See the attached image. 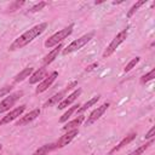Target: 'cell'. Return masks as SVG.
Masks as SVG:
<instances>
[{
	"instance_id": "cb8c5ba5",
	"label": "cell",
	"mask_w": 155,
	"mask_h": 155,
	"mask_svg": "<svg viewBox=\"0 0 155 155\" xmlns=\"http://www.w3.org/2000/svg\"><path fill=\"white\" fill-rule=\"evenodd\" d=\"M155 78V69L153 68L149 73H147L145 75H143L142 78H140V84L142 85H144V84H147L148 81H150V80H153Z\"/></svg>"
},
{
	"instance_id": "f1b7e54d",
	"label": "cell",
	"mask_w": 155,
	"mask_h": 155,
	"mask_svg": "<svg viewBox=\"0 0 155 155\" xmlns=\"http://www.w3.org/2000/svg\"><path fill=\"white\" fill-rule=\"evenodd\" d=\"M154 132H155V127H151V128L148 131V133L145 134V139H153V137H154Z\"/></svg>"
},
{
	"instance_id": "4316f807",
	"label": "cell",
	"mask_w": 155,
	"mask_h": 155,
	"mask_svg": "<svg viewBox=\"0 0 155 155\" xmlns=\"http://www.w3.org/2000/svg\"><path fill=\"white\" fill-rule=\"evenodd\" d=\"M12 90V86H5V87H0V97H5L6 94L10 93V91Z\"/></svg>"
},
{
	"instance_id": "7a4b0ae2",
	"label": "cell",
	"mask_w": 155,
	"mask_h": 155,
	"mask_svg": "<svg viewBox=\"0 0 155 155\" xmlns=\"http://www.w3.org/2000/svg\"><path fill=\"white\" fill-rule=\"evenodd\" d=\"M73 29H74V24H69L68 27L61 29L59 31L54 33L53 35H51L46 41H45V47L47 48H51V47H56L57 45H59L64 39H67L71 33H73Z\"/></svg>"
},
{
	"instance_id": "d4e9b609",
	"label": "cell",
	"mask_w": 155,
	"mask_h": 155,
	"mask_svg": "<svg viewBox=\"0 0 155 155\" xmlns=\"http://www.w3.org/2000/svg\"><path fill=\"white\" fill-rule=\"evenodd\" d=\"M46 5H47V2H45V1H40L39 4L34 5L33 7H30V10H28V12H29V13H33V12H38V11L42 10V8H44Z\"/></svg>"
},
{
	"instance_id": "ffe728a7",
	"label": "cell",
	"mask_w": 155,
	"mask_h": 155,
	"mask_svg": "<svg viewBox=\"0 0 155 155\" xmlns=\"http://www.w3.org/2000/svg\"><path fill=\"white\" fill-rule=\"evenodd\" d=\"M79 107H80V104H79V103H78V104H75V105H73V107H70V108H69V109H68V110H67V111H65V113L59 117V122H61V124L67 122V121H68V119H69V117H70V116H71V115H73V114L79 109Z\"/></svg>"
},
{
	"instance_id": "484cf974",
	"label": "cell",
	"mask_w": 155,
	"mask_h": 155,
	"mask_svg": "<svg viewBox=\"0 0 155 155\" xmlns=\"http://www.w3.org/2000/svg\"><path fill=\"white\" fill-rule=\"evenodd\" d=\"M24 4H25V1H19V0H18V1H13V2L8 6V11H10V12H13V11L18 10L21 6H23Z\"/></svg>"
},
{
	"instance_id": "6da1fadb",
	"label": "cell",
	"mask_w": 155,
	"mask_h": 155,
	"mask_svg": "<svg viewBox=\"0 0 155 155\" xmlns=\"http://www.w3.org/2000/svg\"><path fill=\"white\" fill-rule=\"evenodd\" d=\"M47 23L46 22H42V23H39L34 27H31L30 29H28L27 31H24L22 35H19L8 47V51H15V50H19V48H23L24 46H27L29 42H31L34 39H36L38 36H40L47 28Z\"/></svg>"
},
{
	"instance_id": "2e32d148",
	"label": "cell",
	"mask_w": 155,
	"mask_h": 155,
	"mask_svg": "<svg viewBox=\"0 0 155 155\" xmlns=\"http://www.w3.org/2000/svg\"><path fill=\"white\" fill-rule=\"evenodd\" d=\"M84 121H85V116H84L82 114H81V115H78L74 120H71V121H67V124L62 127V130H63L64 132L70 131V130H75V128H78Z\"/></svg>"
},
{
	"instance_id": "ac0fdd59",
	"label": "cell",
	"mask_w": 155,
	"mask_h": 155,
	"mask_svg": "<svg viewBox=\"0 0 155 155\" xmlns=\"http://www.w3.org/2000/svg\"><path fill=\"white\" fill-rule=\"evenodd\" d=\"M52 150H54V143L44 144V145H41L39 149H36L31 155H48Z\"/></svg>"
},
{
	"instance_id": "7c38bea8",
	"label": "cell",
	"mask_w": 155,
	"mask_h": 155,
	"mask_svg": "<svg viewBox=\"0 0 155 155\" xmlns=\"http://www.w3.org/2000/svg\"><path fill=\"white\" fill-rule=\"evenodd\" d=\"M136 136H137V133L136 132H130L128 134H126L120 142H119V144L117 145H115V147H113V149L108 153V155H113L114 153H116V151H119V150H121L124 147H126L127 144H130L134 138H136Z\"/></svg>"
},
{
	"instance_id": "5b68a950",
	"label": "cell",
	"mask_w": 155,
	"mask_h": 155,
	"mask_svg": "<svg viewBox=\"0 0 155 155\" xmlns=\"http://www.w3.org/2000/svg\"><path fill=\"white\" fill-rule=\"evenodd\" d=\"M78 86V81H71L64 90H62L61 92H58V93H56V94H53L52 97H50L46 102H45V104H44V107L45 108H47V107H51V105H54V104H58L64 97H65V94L70 91V90H73L74 87H76Z\"/></svg>"
},
{
	"instance_id": "603a6c76",
	"label": "cell",
	"mask_w": 155,
	"mask_h": 155,
	"mask_svg": "<svg viewBox=\"0 0 155 155\" xmlns=\"http://www.w3.org/2000/svg\"><path fill=\"white\" fill-rule=\"evenodd\" d=\"M139 61H140V57H134V58H132V59L126 64V67L124 68V71H125V73H128L132 68H134V67L139 63Z\"/></svg>"
},
{
	"instance_id": "8fae6325",
	"label": "cell",
	"mask_w": 155,
	"mask_h": 155,
	"mask_svg": "<svg viewBox=\"0 0 155 155\" xmlns=\"http://www.w3.org/2000/svg\"><path fill=\"white\" fill-rule=\"evenodd\" d=\"M40 113H41V110H40L39 108L33 109V110H31V111H29L28 114H25V115L21 116V117L16 121V126H24V125H27V124H29V122L34 121V120L40 115Z\"/></svg>"
},
{
	"instance_id": "4fadbf2b",
	"label": "cell",
	"mask_w": 155,
	"mask_h": 155,
	"mask_svg": "<svg viewBox=\"0 0 155 155\" xmlns=\"http://www.w3.org/2000/svg\"><path fill=\"white\" fill-rule=\"evenodd\" d=\"M81 92H82V91H81V88H76V90H75V91H73L69 96L64 97V98H63V99L57 104V105H58V109H64V108L69 107V105H70V104H71V103H73V102H74V101H75V99L81 94Z\"/></svg>"
},
{
	"instance_id": "d6986e66",
	"label": "cell",
	"mask_w": 155,
	"mask_h": 155,
	"mask_svg": "<svg viewBox=\"0 0 155 155\" xmlns=\"http://www.w3.org/2000/svg\"><path fill=\"white\" fill-rule=\"evenodd\" d=\"M99 98H101V94H97V96H94L93 98H91L90 101H87V102H86L85 104L80 105V107H79V109L76 110V111L79 113V115H81V114H82L84 111H86V110H87V109H88L90 107L94 105V104H96V103H97V102L99 101Z\"/></svg>"
},
{
	"instance_id": "30bf717a",
	"label": "cell",
	"mask_w": 155,
	"mask_h": 155,
	"mask_svg": "<svg viewBox=\"0 0 155 155\" xmlns=\"http://www.w3.org/2000/svg\"><path fill=\"white\" fill-rule=\"evenodd\" d=\"M57 78H58V71H56V70H54V71H52L50 75H47V76H46V78H45V79H44V80L38 85V87L35 88V93H36V94H39V93L45 92V91H46V90H47V88H48V87L54 82V80H56Z\"/></svg>"
},
{
	"instance_id": "e0dca14e",
	"label": "cell",
	"mask_w": 155,
	"mask_h": 155,
	"mask_svg": "<svg viewBox=\"0 0 155 155\" xmlns=\"http://www.w3.org/2000/svg\"><path fill=\"white\" fill-rule=\"evenodd\" d=\"M33 71H34V69H33L31 67H27V68H24L22 71H19V73L15 76L13 82H21V81H23L24 79L29 78V76L33 74Z\"/></svg>"
},
{
	"instance_id": "83f0119b",
	"label": "cell",
	"mask_w": 155,
	"mask_h": 155,
	"mask_svg": "<svg viewBox=\"0 0 155 155\" xmlns=\"http://www.w3.org/2000/svg\"><path fill=\"white\" fill-rule=\"evenodd\" d=\"M98 67V62H94V63H92V64H90V65H87L86 68H85V71L87 73V71H92L94 68H97Z\"/></svg>"
},
{
	"instance_id": "9c48e42d",
	"label": "cell",
	"mask_w": 155,
	"mask_h": 155,
	"mask_svg": "<svg viewBox=\"0 0 155 155\" xmlns=\"http://www.w3.org/2000/svg\"><path fill=\"white\" fill-rule=\"evenodd\" d=\"M24 110H25V105H24V104L17 107V108H15V109H12L11 111H8V113L6 114V116H4V117L0 120V126L6 125V124H10L11 121L16 120L17 117H19V116L24 113Z\"/></svg>"
},
{
	"instance_id": "8992f818",
	"label": "cell",
	"mask_w": 155,
	"mask_h": 155,
	"mask_svg": "<svg viewBox=\"0 0 155 155\" xmlns=\"http://www.w3.org/2000/svg\"><path fill=\"white\" fill-rule=\"evenodd\" d=\"M23 96V91H17L13 93H10L7 97H5L1 102H0V114L10 110L11 107L15 105V103Z\"/></svg>"
},
{
	"instance_id": "52a82bcc",
	"label": "cell",
	"mask_w": 155,
	"mask_h": 155,
	"mask_svg": "<svg viewBox=\"0 0 155 155\" xmlns=\"http://www.w3.org/2000/svg\"><path fill=\"white\" fill-rule=\"evenodd\" d=\"M109 107H110V103H109V102H105V103H103L102 105L97 107V108L87 116V119L85 120V125H86V126H91L93 122H96V121L108 110Z\"/></svg>"
},
{
	"instance_id": "3957f363",
	"label": "cell",
	"mask_w": 155,
	"mask_h": 155,
	"mask_svg": "<svg viewBox=\"0 0 155 155\" xmlns=\"http://www.w3.org/2000/svg\"><path fill=\"white\" fill-rule=\"evenodd\" d=\"M127 35H128V28H125V29H122L121 31H119V33L115 35V38L110 41V44L107 46V48L104 50V52H103V54H102L103 58L110 57V56L116 51V48L126 40Z\"/></svg>"
},
{
	"instance_id": "7402d4cb",
	"label": "cell",
	"mask_w": 155,
	"mask_h": 155,
	"mask_svg": "<svg viewBox=\"0 0 155 155\" xmlns=\"http://www.w3.org/2000/svg\"><path fill=\"white\" fill-rule=\"evenodd\" d=\"M145 4H147V0H140V1H137V2H136V4H134V5H133V6H132V7L128 10V12H127V15H126V16H127V18H131V17H132V16L136 13V11H137V10H138L140 6H143V5H145Z\"/></svg>"
},
{
	"instance_id": "f546056e",
	"label": "cell",
	"mask_w": 155,
	"mask_h": 155,
	"mask_svg": "<svg viewBox=\"0 0 155 155\" xmlns=\"http://www.w3.org/2000/svg\"><path fill=\"white\" fill-rule=\"evenodd\" d=\"M1 149H2V145H1V144H0V150H1Z\"/></svg>"
},
{
	"instance_id": "ba28073f",
	"label": "cell",
	"mask_w": 155,
	"mask_h": 155,
	"mask_svg": "<svg viewBox=\"0 0 155 155\" xmlns=\"http://www.w3.org/2000/svg\"><path fill=\"white\" fill-rule=\"evenodd\" d=\"M78 133H79V130H78V128L67 131V132H65L63 136H61V137L58 138V140L54 143V150H56V149H61V148L68 145V144L78 136Z\"/></svg>"
},
{
	"instance_id": "44dd1931",
	"label": "cell",
	"mask_w": 155,
	"mask_h": 155,
	"mask_svg": "<svg viewBox=\"0 0 155 155\" xmlns=\"http://www.w3.org/2000/svg\"><path fill=\"white\" fill-rule=\"evenodd\" d=\"M154 144V139H150L149 142H147L145 144H143V145H140V147H138L136 150H133V151H131L128 155H142L150 145H153Z\"/></svg>"
},
{
	"instance_id": "277c9868",
	"label": "cell",
	"mask_w": 155,
	"mask_h": 155,
	"mask_svg": "<svg viewBox=\"0 0 155 155\" xmlns=\"http://www.w3.org/2000/svg\"><path fill=\"white\" fill-rule=\"evenodd\" d=\"M93 35H94V31H90V33H87V34H85V35L80 36L79 39H76V40L71 41V42H70L65 48H63L62 53L65 56V54L73 53V52H75V51H78V50L82 48L87 42H90V41L93 39Z\"/></svg>"
},
{
	"instance_id": "5bb4252c",
	"label": "cell",
	"mask_w": 155,
	"mask_h": 155,
	"mask_svg": "<svg viewBox=\"0 0 155 155\" xmlns=\"http://www.w3.org/2000/svg\"><path fill=\"white\" fill-rule=\"evenodd\" d=\"M62 48H63V45L59 44V45H57L52 51H50V52L42 58V67H46V65L51 64V63L57 58V56H58V53L61 52Z\"/></svg>"
},
{
	"instance_id": "9a60e30c",
	"label": "cell",
	"mask_w": 155,
	"mask_h": 155,
	"mask_svg": "<svg viewBox=\"0 0 155 155\" xmlns=\"http://www.w3.org/2000/svg\"><path fill=\"white\" fill-rule=\"evenodd\" d=\"M46 74H47V70H46L45 67L39 68L38 70L33 71V74L29 76V84L34 85V84H38L39 81H42L46 78Z\"/></svg>"
}]
</instances>
